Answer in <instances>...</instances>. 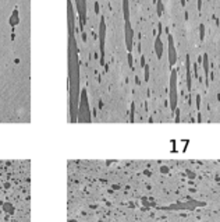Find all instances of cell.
Segmentation results:
<instances>
[{"label": "cell", "mask_w": 220, "mask_h": 222, "mask_svg": "<svg viewBox=\"0 0 220 222\" xmlns=\"http://www.w3.org/2000/svg\"><path fill=\"white\" fill-rule=\"evenodd\" d=\"M17 22H18V11H14L13 15L10 17V24H11V25H15Z\"/></svg>", "instance_id": "cell-1"}]
</instances>
